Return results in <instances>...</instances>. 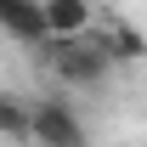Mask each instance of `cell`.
<instances>
[{"label": "cell", "instance_id": "1", "mask_svg": "<svg viewBox=\"0 0 147 147\" xmlns=\"http://www.w3.org/2000/svg\"><path fill=\"white\" fill-rule=\"evenodd\" d=\"M119 68L113 51L102 45V34H74V40H51V74L74 91H96L108 74Z\"/></svg>", "mask_w": 147, "mask_h": 147}, {"label": "cell", "instance_id": "2", "mask_svg": "<svg viewBox=\"0 0 147 147\" xmlns=\"http://www.w3.org/2000/svg\"><path fill=\"white\" fill-rule=\"evenodd\" d=\"M28 142L34 147H91V130H85V119H79L62 96H45V102H34Z\"/></svg>", "mask_w": 147, "mask_h": 147}, {"label": "cell", "instance_id": "3", "mask_svg": "<svg viewBox=\"0 0 147 147\" xmlns=\"http://www.w3.org/2000/svg\"><path fill=\"white\" fill-rule=\"evenodd\" d=\"M45 17H51V34L57 40L91 34V0H45Z\"/></svg>", "mask_w": 147, "mask_h": 147}, {"label": "cell", "instance_id": "4", "mask_svg": "<svg viewBox=\"0 0 147 147\" xmlns=\"http://www.w3.org/2000/svg\"><path fill=\"white\" fill-rule=\"evenodd\" d=\"M28 125H34V102H23L17 91H0V136L28 142Z\"/></svg>", "mask_w": 147, "mask_h": 147}, {"label": "cell", "instance_id": "5", "mask_svg": "<svg viewBox=\"0 0 147 147\" xmlns=\"http://www.w3.org/2000/svg\"><path fill=\"white\" fill-rule=\"evenodd\" d=\"M102 45L113 51V62H119V68H125V62H142V57H147V40L136 34L130 23H113L108 34H102Z\"/></svg>", "mask_w": 147, "mask_h": 147}, {"label": "cell", "instance_id": "6", "mask_svg": "<svg viewBox=\"0 0 147 147\" xmlns=\"http://www.w3.org/2000/svg\"><path fill=\"white\" fill-rule=\"evenodd\" d=\"M11 6H23V0H0V17H6V11H11Z\"/></svg>", "mask_w": 147, "mask_h": 147}]
</instances>
